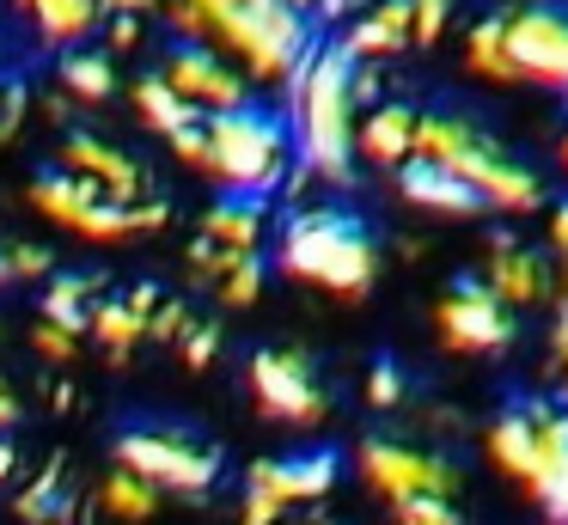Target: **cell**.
Wrapping results in <instances>:
<instances>
[{
    "label": "cell",
    "mask_w": 568,
    "mask_h": 525,
    "mask_svg": "<svg viewBox=\"0 0 568 525\" xmlns=\"http://www.w3.org/2000/svg\"><path fill=\"white\" fill-rule=\"evenodd\" d=\"M13 519H26V525L68 519V471H62V458H50V464H43V471L26 483V488H19V501H13Z\"/></svg>",
    "instance_id": "cell-25"
},
{
    "label": "cell",
    "mask_w": 568,
    "mask_h": 525,
    "mask_svg": "<svg viewBox=\"0 0 568 525\" xmlns=\"http://www.w3.org/2000/svg\"><path fill=\"white\" fill-rule=\"evenodd\" d=\"M55 73H62V92L80 98V104H104V98H116V61L99 55V49H80L74 43Z\"/></svg>",
    "instance_id": "cell-24"
},
{
    "label": "cell",
    "mask_w": 568,
    "mask_h": 525,
    "mask_svg": "<svg viewBox=\"0 0 568 525\" xmlns=\"http://www.w3.org/2000/svg\"><path fill=\"white\" fill-rule=\"evenodd\" d=\"M31 349H38L50 366H74L80 361V336H74V330H62V324H50V317L31 324Z\"/></svg>",
    "instance_id": "cell-32"
},
{
    "label": "cell",
    "mask_w": 568,
    "mask_h": 525,
    "mask_svg": "<svg viewBox=\"0 0 568 525\" xmlns=\"http://www.w3.org/2000/svg\"><path fill=\"white\" fill-rule=\"evenodd\" d=\"M160 80L184 98L190 110L214 117V110H239L251 104V80L233 68L226 55H214L209 43H172L160 55Z\"/></svg>",
    "instance_id": "cell-13"
},
{
    "label": "cell",
    "mask_w": 568,
    "mask_h": 525,
    "mask_svg": "<svg viewBox=\"0 0 568 525\" xmlns=\"http://www.w3.org/2000/svg\"><path fill=\"white\" fill-rule=\"evenodd\" d=\"M434 317H440L446 349H458V354H501L514 342V305H501L495 287L477 275L453 281L446 300L434 305Z\"/></svg>",
    "instance_id": "cell-12"
},
{
    "label": "cell",
    "mask_w": 568,
    "mask_h": 525,
    "mask_svg": "<svg viewBox=\"0 0 568 525\" xmlns=\"http://www.w3.org/2000/svg\"><path fill=\"white\" fill-rule=\"evenodd\" d=\"M135 43H141V19H129V12H116V19L104 24V49H111V55H129Z\"/></svg>",
    "instance_id": "cell-39"
},
{
    "label": "cell",
    "mask_w": 568,
    "mask_h": 525,
    "mask_svg": "<svg viewBox=\"0 0 568 525\" xmlns=\"http://www.w3.org/2000/svg\"><path fill=\"white\" fill-rule=\"evenodd\" d=\"M13 471H19V452L7 446V440H0V483H7V476H13Z\"/></svg>",
    "instance_id": "cell-44"
},
{
    "label": "cell",
    "mask_w": 568,
    "mask_h": 525,
    "mask_svg": "<svg viewBox=\"0 0 568 525\" xmlns=\"http://www.w3.org/2000/svg\"><path fill=\"white\" fill-rule=\"evenodd\" d=\"M397 190H404L409 208L440 214V220H477L483 214V195L465 178H453L446 165H434V159H404L397 165Z\"/></svg>",
    "instance_id": "cell-17"
},
{
    "label": "cell",
    "mask_w": 568,
    "mask_h": 525,
    "mask_svg": "<svg viewBox=\"0 0 568 525\" xmlns=\"http://www.w3.org/2000/svg\"><path fill=\"white\" fill-rule=\"evenodd\" d=\"M0 287H13V269H7V256H0Z\"/></svg>",
    "instance_id": "cell-48"
},
{
    "label": "cell",
    "mask_w": 568,
    "mask_h": 525,
    "mask_svg": "<svg viewBox=\"0 0 568 525\" xmlns=\"http://www.w3.org/2000/svg\"><path fill=\"white\" fill-rule=\"evenodd\" d=\"M465 61H470V73H483V80H495V85H514V80H519V73H514V55H507V24H501V12L470 24Z\"/></svg>",
    "instance_id": "cell-28"
},
{
    "label": "cell",
    "mask_w": 568,
    "mask_h": 525,
    "mask_svg": "<svg viewBox=\"0 0 568 525\" xmlns=\"http://www.w3.org/2000/svg\"><path fill=\"white\" fill-rule=\"evenodd\" d=\"M153 305H160V287H153V281H135L129 293H116V300H99V305H92L87 336L99 342L104 354H111V366H129V361H135V349L148 342Z\"/></svg>",
    "instance_id": "cell-15"
},
{
    "label": "cell",
    "mask_w": 568,
    "mask_h": 525,
    "mask_svg": "<svg viewBox=\"0 0 568 525\" xmlns=\"http://www.w3.org/2000/svg\"><path fill=\"white\" fill-rule=\"evenodd\" d=\"M111 458L165 495H209L221 483V452L178 427H129V434H116Z\"/></svg>",
    "instance_id": "cell-7"
},
{
    "label": "cell",
    "mask_w": 568,
    "mask_h": 525,
    "mask_svg": "<svg viewBox=\"0 0 568 525\" xmlns=\"http://www.w3.org/2000/svg\"><path fill=\"white\" fill-rule=\"evenodd\" d=\"M99 7H104V19H116V12H129V19H148L160 0H99Z\"/></svg>",
    "instance_id": "cell-40"
},
{
    "label": "cell",
    "mask_w": 568,
    "mask_h": 525,
    "mask_svg": "<svg viewBox=\"0 0 568 525\" xmlns=\"http://www.w3.org/2000/svg\"><path fill=\"white\" fill-rule=\"evenodd\" d=\"M550 239H556V251L568 256V202H556V214H550ZM568 312V305H562Z\"/></svg>",
    "instance_id": "cell-42"
},
{
    "label": "cell",
    "mask_w": 568,
    "mask_h": 525,
    "mask_svg": "<svg viewBox=\"0 0 568 525\" xmlns=\"http://www.w3.org/2000/svg\"><path fill=\"white\" fill-rule=\"evenodd\" d=\"M165 24L178 43H209L257 85H287L312 55V19L287 0H165Z\"/></svg>",
    "instance_id": "cell-1"
},
{
    "label": "cell",
    "mask_w": 568,
    "mask_h": 525,
    "mask_svg": "<svg viewBox=\"0 0 568 525\" xmlns=\"http://www.w3.org/2000/svg\"><path fill=\"white\" fill-rule=\"evenodd\" d=\"M190 275L202 287H214V300L245 312V305L263 300V256L257 251H221V244H190Z\"/></svg>",
    "instance_id": "cell-16"
},
{
    "label": "cell",
    "mask_w": 568,
    "mask_h": 525,
    "mask_svg": "<svg viewBox=\"0 0 568 525\" xmlns=\"http://www.w3.org/2000/svg\"><path fill=\"white\" fill-rule=\"evenodd\" d=\"M19 415H26V410H19V391L0 385V434H7V427H19Z\"/></svg>",
    "instance_id": "cell-41"
},
{
    "label": "cell",
    "mask_w": 568,
    "mask_h": 525,
    "mask_svg": "<svg viewBox=\"0 0 568 525\" xmlns=\"http://www.w3.org/2000/svg\"><path fill=\"white\" fill-rule=\"evenodd\" d=\"M556 354H562V366H568V312H562V324H556Z\"/></svg>",
    "instance_id": "cell-46"
},
{
    "label": "cell",
    "mask_w": 568,
    "mask_h": 525,
    "mask_svg": "<svg viewBox=\"0 0 568 525\" xmlns=\"http://www.w3.org/2000/svg\"><path fill=\"white\" fill-rule=\"evenodd\" d=\"M275 269L287 281L336 293V300H361L379 281V244L343 208H300L275 239Z\"/></svg>",
    "instance_id": "cell-3"
},
{
    "label": "cell",
    "mask_w": 568,
    "mask_h": 525,
    "mask_svg": "<svg viewBox=\"0 0 568 525\" xmlns=\"http://www.w3.org/2000/svg\"><path fill=\"white\" fill-rule=\"evenodd\" d=\"M355 471L361 483L373 488V495L385 501H404V495H458V471L446 458H434V452H416L404 446V440H361L355 452Z\"/></svg>",
    "instance_id": "cell-11"
},
{
    "label": "cell",
    "mask_w": 568,
    "mask_h": 525,
    "mask_svg": "<svg viewBox=\"0 0 568 525\" xmlns=\"http://www.w3.org/2000/svg\"><path fill=\"white\" fill-rule=\"evenodd\" d=\"M562 165H568V129H562Z\"/></svg>",
    "instance_id": "cell-49"
},
{
    "label": "cell",
    "mask_w": 568,
    "mask_h": 525,
    "mask_svg": "<svg viewBox=\"0 0 568 525\" xmlns=\"http://www.w3.org/2000/svg\"><path fill=\"white\" fill-rule=\"evenodd\" d=\"M355 55L343 43L312 49L287 80V141L312 178H355Z\"/></svg>",
    "instance_id": "cell-2"
},
{
    "label": "cell",
    "mask_w": 568,
    "mask_h": 525,
    "mask_svg": "<svg viewBox=\"0 0 568 525\" xmlns=\"http://www.w3.org/2000/svg\"><path fill=\"white\" fill-rule=\"evenodd\" d=\"M165 147H172V159H178V165L202 171V122H190V129L165 134Z\"/></svg>",
    "instance_id": "cell-38"
},
{
    "label": "cell",
    "mask_w": 568,
    "mask_h": 525,
    "mask_svg": "<svg viewBox=\"0 0 568 525\" xmlns=\"http://www.w3.org/2000/svg\"><path fill=\"white\" fill-rule=\"evenodd\" d=\"M287 7H294V12H306V19H312V12H318V0H287Z\"/></svg>",
    "instance_id": "cell-47"
},
{
    "label": "cell",
    "mask_w": 568,
    "mask_h": 525,
    "mask_svg": "<svg viewBox=\"0 0 568 525\" xmlns=\"http://www.w3.org/2000/svg\"><path fill=\"white\" fill-rule=\"evenodd\" d=\"M99 513H104V519H116V525H148L153 513H160V488L141 483L135 471L116 464V471L104 476V488H99Z\"/></svg>",
    "instance_id": "cell-23"
},
{
    "label": "cell",
    "mask_w": 568,
    "mask_h": 525,
    "mask_svg": "<svg viewBox=\"0 0 568 525\" xmlns=\"http://www.w3.org/2000/svg\"><path fill=\"white\" fill-rule=\"evenodd\" d=\"M336 452H294V458H257L245 471V513L239 525H282L294 507H312L336 488Z\"/></svg>",
    "instance_id": "cell-8"
},
{
    "label": "cell",
    "mask_w": 568,
    "mask_h": 525,
    "mask_svg": "<svg viewBox=\"0 0 568 525\" xmlns=\"http://www.w3.org/2000/svg\"><path fill=\"white\" fill-rule=\"evenodd\" d=\"M343 49L355 61H385L397 49H409V0H373L355 24H348Z\"/></svg>",
    "instance_id": "cell-20"
},
{
    "label": "cell",
    "mask_w": 568,
    "mask_h": 525,
    "mask_svg": "<svg viewBox=\"0 0 568 525\" xmlns=\"http://www.w3.org/2000/svg\"><path fill=\"white\" fill-rule=\"evenodd\" d=\"M19 122H26V85L0 80V147L19 134Z\"/></svg>",
    "instance_id": "cell-37"
},
{
    "label": "cell",
    "mask_w": 568,
    "mask_h": 525,
    "mask_svg": "<svg viewBox=\"0 0 568 525\" xmlns=\"http://www.w3.org/2000/svg\"><path fill=\"white\" fill-rule=\"evenodd\" d=\"M446 12L453 0H409V43H434L446 31Z\"/></svg>",
    "instance_id": "cell-34"
},
{
    "label": "cell",
    "mask_w": 568,
    "mask_h": 525,
    "mask_svg": "<svg viewBox=\"0 0 568 525\" xmlns=\"http://www.w3.org/2000/svg\"><path fill=\"white\" fill-rule=\"evenodd\" d=\"M99 300H104V293H99V281H92V275H50V287H43V317L80 336Z\"/></svg>",
    "instance_id": "cell-26"
},
{
    "label": "cell",
    "mask_w": 568,
    "mask_h": 525,
    "mask_svg": "<svg viewBox=\"0 0 568 525\" xmlns=\"http://www.w3.org/2000/svg\"><path fill=\"white\" fill-rule=\"evenodd\" d=\"M196 239L221 244V251H257L263 244V202H251V195H226V202H214L209 214H202Z\"/></svg>",
    "instance_id": "cell-22"
},
{
    "label": "cell",
    "mask_w": 568,
    "mask_h": 525,
    "mask_svg": "<svg viewBox=\"0 0 568 525\" xmlns=\"http://www.w3.org/2000/svg\"><path fill=\"white\" fill-rule=\"evenodd\" d=\"M501 24H507V55H514L519 80L568 92V7L562 0L514 7V12H501Z\"/></svg>",
    "instance_id": "cell-10"
},
{
    "label": "cell",
    "mask_w": 568,
    "mask_h": 525,
    "mask_svg": "<svg viewBox=\"0 0 568 525\" xmlns=\"http://www.w3.org/2000/svg\"><path fill=\"white\" fill-rule=\"evenodd\" d=\"M13 12H26L31 31H38L43 43H55V49L87 43V37L104 24V7H99V0H13Z\"/></svg>",
    "instance_id": "cell-21"
},
{
    "label": "cell",
    "mask_w": 568,
    "mask_h": 525,
    "mask_svg": "<svg viewBox=\"0 0 568 525\" xmlns=\"http://www.w3.org/2000/svg\"><path fill=\"white\" fill-rule=\"evenodd\" d=\"M172 349H178V361H184L190 373H202V366H209L214 354H221V324H214V317H190L184 336H178Z\"/></svg>",
    "instance_id": "cell-30"
},
{
    "label": "cell",
    "mask_w": 568,
    "mask_h": 525,
    "mask_svg": "<svg viewBox=\"0 0 568 525\" xmlns=\"http://www.w3.org/2000/svg\"><path fill=\"white\" fill-rule=\"evenodd\" d=\"M287 165H294V141H287L282 117H263L257 104L202 117V171L196 178H209L214 190L263 202V195H275L287 183Z\"/></svg>",
    "instance_id": "cell-5"
},
{
    "label": "cell",
    "mask_w": 568,
    "mask_h": 525,
    "mask_svg": "<svg viewBox=\"0 0 568 525\" xmlns=\"http://www.w3.org/2000/svg\"><path fill=\"white\" fill-rule=\"evenodd\" d=\"M55 165L74 171V178H87L92 190H104L111 202H123V208L153 202V178H148V165H141L135 153H123V147H111L104 134H87V129L62 134V147H55Z\"/></svg>",
    "instance_id": "cell-14"
},
{
    "label": "cell",
    "mask_w": 568,
    "mask_h": 525,
    "mask_svg": "<svg viewBox=\"0 0 568 525\" xmlns=\"http://www.w3.org/2000/svg\"><path fill=\"white\" fill-rule=\"evenodd\" d=\"M245 385L257 397V415L270 422H287V427H318L331 415V397L324 385L312 378V361L294 349H257L245 361Z\"/></svg>",
    "instance_id": "cell-9"
},
{
    "label": "cell",
    "mask_w": 568,
    "mask_h": 525,
    "mask_svg": "<svg viewBox=\"0 0 568 525\" xmlns=\"http://www.w3.org/2000/svg\"><path fill=\"white\" fill-rule=\"evenodd\" d=\"M409 159H434V165H446L453 178H465L470 190L483 195V208H495V214H526L544 195V183L531 178V165H519L514 153H501V141L483 134L477 122L446 117V110H428V117L416 110V147H409Z\"/></svg>",
    "instance_id": "cell-4"
},
{
    "label": "cell",
    "mask_w": 568,
    "mask_h": 525,
    "mask_svg": "<svg viewBox=\"0 0 568 525\" xmlns=\"http://www.w3.org/2000/svg\"><path fill=\"white\" fill-rule=\"evenodd\" d=\"M135 110H141V122H148L153 134H178V129H190V122H202V110H190L160 73H141L135 80Z\"/></svg>",
    "instance_id": "cell-29"
},
{
    "label": "cell",
    "mask_w": 568,
    "mask_h": 525,
    "mask_svg": "<svg viewBox=\"0 0 568 525\" xmlns=\"http://www.w3.org/2000/svg\"><path fill=\"white\" fill-rule=\"evenodd\" d=\"M367 403L373 410H397V403H404V373H397L392 361H379L367 373Z\"/></svg>",
    "instance_id": "cell-35"
},
{
    "label": "cell",
    "mask_w": 568,
    "mask_h": 525,
    "mask_svg": "<svg viewBox=\"0 0 568 525\" xmlns=\"http://www.w3.org/2000/svg\"><path fill=\"white\" fill-rule=\"evenodd\" d=\"M184 324H190L184 305L160 300V305H153V317H148V342H178V336H184Z\"/></svg>",
    "instance_id": "cell-36"
},
{
    "label": "cell",
    "mask_w": 568,
    "mask_h": 525,
    "mask_svg": "<svg viewBox=\"0 0 568 525\" xmlns=\"http://www.w3.org/2000/svg\"><path fill=\"white\" fill-rule=\"evenodd\" d=\"M392 519L397 525H465L446 495H404V501H392Z\"/></svg>",
    "instance_id": "cell-31"
},
{
    "label": "cell",
    "mask_w": 568,
    "mask_h": 525,
    "mask_svg": "<svg viewBox=\"0 0 568 525\" xmlns=\"http://www.w3.org/2000/svg\"><path fill=\"white\" fill-rule=\"evenodd\" d=\"M531 446H538V440H531V403H514V410L489 427V458L501 464L507 476L526 483L531 476Z\"/></svg>",
    "instance_id": "cell-27"
},
{
    "label": "cell",
    "mask_w": 568,
    "mask_h": 525,
    "mask_svg": "<svg viewBox=\"0 0 568 525\" xmlns=\"http://www.w3.org/2000/svg\"><path fill=\"white\" fill-rule=\"evenodd\" d=\"M0 256H7V269H13V287L19 281H50L55 275V256L43 251V244H7Z\"/></svg>",
    "instance_id": "cell-33"
},
{
    "label": "cell",
    "mask_w": 568,
    "mask_h": 525,
    "mask_svg": "<svg viewBox=\"0 0 568 525\" xmlns=\"http://www.w3.org/2000/svg\"><path fill=\"white\" fill-rule=\"evenodd\" d=\"M409 147H416V110L397 104V98H379L367 104V117H355V153L367 165H404Z\"/></svg>",
    "instance_id": "cell-18"
},
{
    "label": "cell",
    "mask_w": 568,
    "mask_h": 525,
    "mask_svg": "<svg viewBox=\"0 0 568 525\" xmlns=\"http://www.w3.org/2000/svg\"><path fill=\"white\" fill-rule=\"evenodd\" d=\"M282 525H336V519L324 507H300V519H282Z\"/></svg>",
    "instance_id": "cell-43"
},
{
    "label": "cell",
    "mask_w": 568,
    "mask_h": 525,
    "mask_svg": "<svg viewBox=\"0 0 568 525\" xmlns=\"http://www.w3.org/2000/svg\"><path fill=\"white\" fill-rule=\"evenodd\" d=\"M489 287H495V300H501V305L544 300V269H538V256H531L514 232H495V239H489Z\"/></svg>",
    "instance_id": "cell-19"
},
{
    "label": "cell",
    "mask_w": 568,
    "mask_h": 525,
    "mask_svg": "<svg viewBox=\"0 0 568 525\" xmlns=\"http://www.w3.org/2000/svg\"><path fill=\"white\" fill-rule=\"evenodd\" d=\"M31 208H38L50 226H62V232H74V239H87V244H129V239H141V232H160L165 220H172V208L153 195V202H135V208H123V202H111L104 190H92L87 178H74V171H38L31 178Z\"/></svg>",
    "instance_id": "cell-6"
},
{
    "label": "cell",
    "mask_w": 568,
    "mask_h": 525,
    "mask_svg": "<svg viewBox=\"0 0 568 525\" xmlns=\"http://www.w3.org/2000/svg\"><path fill=\"white\" fill-rule=\"evenodd\" d=\"M318 12H324V19H348L355 7H348V0H318Z\"/></svg>",
    "instance_id": "cell-45"
}]
</instances>
